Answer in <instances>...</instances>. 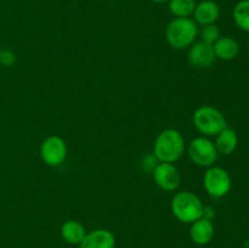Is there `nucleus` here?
<instances>
[{
  "mask_svg": "<svg viewBox=\"0 0 249 248\" xmlns=\"http://www.w3.org/2000/svg\"><path fill=\"white\" fill-rule=\"evenodd\" d=\"M185 141L181 134L175 129H167L157 136L153 146V152L158 160L173 163L184 153Z\"/></svg>",
  "mask_w": 249,
  "mask_h": 248,
  "instance_id": "obj_1",
  "label": "nucleus"
},
{
  "mask_svg": "<svg viewBox=\"0 0 249 248\" xmlns=\"http://www.w3.org/2000/svg\"><path fill=\"white\" fill-rule=\"evenodd\" d=\"M198 28L197 23L190 17H175L169 22L165 31L167 41L174 49H185L196 39Z\"/></svg>",
  "mask_w": 249,
  "mask_h": 248,
  "instance_id": "obj_2",
  "label": "nucleus"
},
{
  "mask_svg": "<svg viewBox=\"0 0 249 248\" xmlns=\"http://www.w3.org/2000/svg\"><path fill=\"white\" fill-rule=\"evenodd\" d=\"M173 214L182 223H195L204 215V207L198 196L190 191L179 192L172 201Z\"/></svg>",
  "mask_w": 249,
  "mask_h": 248,
  "instance_id": "obj_3",
  "label": "nucleus"
},
{
  "mask_svg": "<svg viewBox=\"0 0 249 248\" xmlns=\"http://www.w3.org/2000/svg\"><path fill=\"white\" fill-rule=\"evenodd\" d=\"M194 124L202 134L213 136L226 128V119L215 107L202 106L194 113Z\"/></svg>",
  "mask_w": 249,
  "mask_h": 248,
  "instance_id": "obj_4",
  "label": "nucleus"
},
{
  "mask_svg": "<svg viewBox=\"0 0 249 248\" xmlns=\"http://www.w3.org/2000/svg\"><path fill=\"white\" fill-rule=\"evenodd\" d=\"M203 185L206 191L212 197L220 198L230 192L232 182L230 174L221 167H211L203 177Z\"/></svg>",
  "mask_w": 249,
  "mask_h": 248,
  "instance_id": "obj_5",
  "label": "nucleus"
},
{
  "mask_svg": "<svg viewBox=\"0 0 249 248\" xmlns=\"http://www.w3.org/2000/svg\"><path fill=\"white\" fill-rule=\"evenodd\" d=\"M189 157L199 167H212L218 158L215 145L207 138H196L189 143Z\"/></svg>",
  "mask_w": 249,
  "mask_h": 248,
  "instance_id": "obj_6",
  "label": "nucleus"
},
{
  "mask_svg": "<svg viewBox=\"0 0 249 248\" xmlns=\"http://www.w3.org/2000/svg\"><path fill=\"white\" fill-rule=\"evenodd\" d=\"M40 156L44 162L50 167H57L67 156V145L60 136H49L43 141L40 147Z\"/></svg>",
  "mask_w": 249,
  "mask_h": 248,
  "instance_id": "obj_7",
  "label": "nucleus"
},
{
  "mask_svg": "<svg viewBox=\"0 0 249 248\" xmlns=\"http://www.w3.org/2000/svg\"><path fill=\"white\" fill-rule=\"evenodd\" d=\"M153 179L156 185L164 191H173L180 185V173L172 163L162 162L153 170Z\"/></svg>",
  "mask_w": 249,
  "mask_h": 248,
  "instance_id": "obj_8",
  "label": "nucleus"
},
{
  "mask_svg": "<svg viewBox=\"0 0 249 248\" xmlns=\"http://www.w3.org/2000/svg\"><path fill=\"white\" fill-rule=\"evenodd\" d=\"M216 60L215 53L212 44L198 41L190 48L189 61L197 68H207Z\"/></svg>",
  "mask_w": 249,
  "mask_h": 248,
  "instance_id": "obj_9",
  "label": "nucleus"
},
{
  "mask_svg": "<svg viewBox=\"0 0 249 248\" xmlns=\"http://www.w3.org/2000/svg\"><path fill=\"white\" fill-rule=\"evenodd\" d=\"M194 21L202 26L215 23L220 17V7L213 0H203L196 4L194 11Z\"/></svg>",
  "mask_w": 249,
  "mask_h": 248,
  "instance_id": "obj_10",
  "label": "nucleus"
},
{
  "mask_svg": "<svg viewBox=\"0 0 249 248\" xmlns=\"http://www.w3.org/2000/svg\"><path fill=\"white\" fill-rule=\"evenodd\" d=\"M79 245L80 248H114L116 238L111 231L99 229L87 233Z\"/></svg>",
  "mask_w": 249,
  "mask_h": 248,
  "instance_id": "obj_11",
  "label": "nucleus"
},
{
  "mask_svg": "<svg viewBox=\"0 0 249 248\" xmlns=\"http://www.w3.org/2000/svg\"><path fill=\"white\" fill-rule=\"evenodd\" d=\"M214 236V225L208 218H203L195 221L190 230V237L197 245H207Z\"/></svg>",
  "mask_w": 249,
  "mask_h": 248,
  "instance_id": "obj_12",
  "label": "nucleus"
},
{
  "mask_svg": "<svg viewBox=\"0 0 249 248\" xmlns=\"http://www.w3.org/2000/svg\"><path fill=\"white\" fill-rule=\"evenodd\" d=\"M213 49L216 58L230 61L233 60L240 53V44L236 39L231 38V36H220L213 44Z\"/></svg>",
  "mask_w": 249,
  "mask_h": 248,
  "instance_id": "obj_13",
  "label": "nucleus"
},
{
  "mask_svg": "<svg viewBox=\"0 0 249 248\" xmlns=\"http://www.w3.org/2000/svg\"><path fill=\"white\" fill-rule=\"evenodd\" d=\"M214 145H215L218 153H221V155H231V153L235 152L236 148H237V134H236V131L233 130V129L226 126L225 129H223V130L216 135V140Z\"/></svg>",
  "mask_w": 249,
  "mask_h": 248,
  "instance_id": "obj_14",
  "label": "nucleus"
},
{
  "mask_svg": "<svg viewBox=\"0 0 249 248\" xmlns=\"http://www.w3.org/2000/svg\"><path fill=\"white\" fill-rule=\"evenodd\" d=\"M61 235H62V238L66 242L77 245V243L82 242L87 232H85L84 226L79 221L68 220L61 228Z\"/></svg>",
  "mask_w": 249,
  "mask_h": 248,
  "instance_id": "obj_15",
  "label": "nucleus"
},
{
  "mask_svg": "<svg viewBox=\"0 0 249 248\" xmlns=\"http://www.w3.org/2000/svg\"><path fill=\"white\" fill-rule=\"evenodd\" d=\"M233 21L240 29L249 32V0H241L233 7Z\"/></svg>",
  "mask_w": 249,
  "mask_h": 248,
  "instance_id": "obj_16",
  "label": "nucleus"
},
{
  "mask_svg": "<svg viewBox=\"0 0 249 248\" xmlns=\"http://www.w3.org/2000/svg\"><path fill=\"white\" fill-rule=\"evenodd\" d=\"M168 7L175 17H190L194 14L196 1L195 0H169Z\"/></svg>",
  "mask_w": 249,
  "mask_h": 248,
  "instance_id": "obj_17",
  "label": "nucleus"
},
{
  "mask_svg": "<svg viewBox=\"0 0 249 248\" xmlns=\"http://www.w3.org/2000/svg\"><path fill=\"white\" fill-rule=\"evenodd\" d=\"M219 38H220V29L215 23L203 27V29H202V41L213 45Z\"/></svg>",
  "mask_w": 249,
  "mask_h": 248,
  "instance_id": "obj_18",
  "label": "nucleus"
},
{
  "mask_svg": "<svg viewBox=\"0 0 249 248\" xmlns=\"http://www.w3.org/2000/svg\"><path fill=\"white\" fill-rule=\"evenodd\" d=\"M16 61V56L11 50H1L0 53V63L4 66L14 65Z\"/></svg>",
  "mask_w": 249,
  "mask_h": 248,
  "instance_id": "obj_19",
  "label": "nucleus"
},
{
  "mask_svg": "<svg viewBox=\"0 0 249 248\" xmlns=\"http://www.w3.org/2000/svg\"><path fill=\"white\" fill-rule=\"evenodd\" d=\"M151 1L156 2V4H163V2H167L169 1V0H151Z\"/></svg>",
  "mask_w": 249,
  "mask_h": 248,
  "instance_id": "obj_20",
  "label": "nucleus"
},
{
  "mask_svg": "<svg viewBox=\"0 0 249 248\" xmlns=\"http://www.w3.org/2000/svg\"><path fill=\"white\" fill-rule=\"evenodd\" d=\"M248 51H249V40H248Z\"/></svg>",
  "mask_w": 249,
  "mask_h": 248,
  "instance_id": "obj_21",
  "label": "nucleus"
},
{
  "mask_svg": "<svg viewBox=\"0 0 249 248\" xmlns=\"http://www.w3.org/2000/svg\"><path fill=\"white\" fill-rule=\"evenodd\" d=\"M0 53H1V49H0Z\"/></svg>",
  "mask_w": 249,
  "mask_h": 248,
  "instance_id": "obj_22",
  "label": "nucleus"
}]
</instances>
